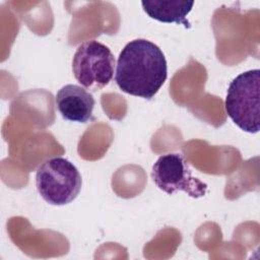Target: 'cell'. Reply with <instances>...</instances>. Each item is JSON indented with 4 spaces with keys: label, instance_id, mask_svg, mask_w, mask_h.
Masks as SVG:
<instances>
[{
    "label": "cell",
    "instance_id": "3957f363",
    "mask_svg": "<svg viewBox=\"0 0 260 260\" xmlns=\"http://www.w3.org/2000/svg\"><path fill=\"white\" fill-rule=\"evenodd\" d=\"M81 185L82 180L77 168L61 156L46 159L36 173L38 192L52 205L72 202L79 194Z\"/></svg>",
    "mask_w": 260,
    "mask_h": 260
},
{
    "label": "cell",
    "instance_id": "7a4b0ae2",
    "mask_svg": "<svg viewBox=\"0 0 260 260\" xmlns=\"http://www.w3.org/2000/svg\"><path fill=\"white\" fill-rule=\"evenodd\" d=\"M260 70L239 74L229 85L224 108L228 116L243 131L257 133L260 124L259 110Z\"/></svg>",
    "mask_w": 260,
    "mask_h": 260
},
{
    "label": "cell",
    "instance_id": "5b68a950",
    "mask_svg": "<svg viewBox=\"0 0 260 260\" xmlns=\"http://www.w3.org/2000/svg\"><path fill=\"white\" fill-rule=\"evenodd\" d=\"M151 178L158 189L170 195L184 191L190 197L199 198L207 191V185L192 176L182 153H167L159 156L152 166Z\"/></svg>",
    "mask_w": 260,
    "mask_h": 260
},
{
    "label": "cell",
    "instance_id": "52a82bcc",
    "mask_svg": "<svg viewBox=\"0 0 260 260\" xmlns=\"http://www.w3.org/2000/svg\"><path fill=\"white\" fill-rule=\"evenodd\" d=\"M144 12L150 17L160 22L184 24L185 27H190L186 16L192 10L193 1L179 0H144L141 1Z\"/></svg>",
    "mask_w": 260,
    "mask_h": 260
},
{
    "label": "cell",
    "instance_id": "277c9868",
    "mask_svg": "<svg viewBox=\"0 0 260 260\" xmlns=\"http://www.w3.org/2000/svg\"><path fill=\"white\" fill-rule=\"evenodd\" d=\"M115 58L109 47L89 40L80 44L72 59L75 79L86 89L96 91L105 87L114 76Z\"/></svg>",
    "mask_w": 260,
    "mask_h": 260
},
{
    "label": "cell",
    "instance_id": "6da1fadb",
    "mask_svg": "<svg viewBox=\"0 0 260 260\" xmlns=\"http://www.w3.org/2000/svg\"><path fill=\"white\" fill-rule=\"evenodd\" d=\"M168 77L167 60L162 51L145 39L130 41L120 52L115 81L131 95L151 100Z\"/></svg>",
    "mask_w": 260,
    "mask_h": 260
},
{
    "label": "cell",
    "instance_id": "8992f818",
    "mask_svg": "<svg viewBox=\"0 0 260 260\" xmlns=\"http://www.w3.org/2000/svg\"><path fill=\"white\" fill-rule=\"evenodd\" d=\"M56 107L62 118L77 123H86L92 119L93 96L76 84H66L56 93Z\"/></svg>",
    "mask_w": 260,
    "mask_h": 260
}]
</instances>
